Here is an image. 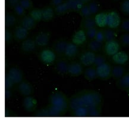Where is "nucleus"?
Returning a JSON list of instances; mask_svg holds the SVG:
<instances>
[{
  "label": "nucleus",
  "mask_w": 129,
  "mask_h": 121,
  "mask_svg": "<svg viewBox=\"0 0 129 121\" xmlns=\"http://www.w3.org/2000/svg\"><path fill=\"white\" fill-rule=\"evenodd\" d=\"M80 1H82L84 4H88L89 3H90L91 1H92V0H80Z\"/></svg>",
  "instance_id": "nucleus-49"
},
{
  "label": "nucleus",
  "mask_w": 129,
  "mask_h": 121,
  "mask_svg": "<svg viewBox=\"0 0 129 121\" xmlns=\"http://www.w3.org/2000/svg\"><path fill=\"white\" fill-rule=\"evenodd\" d=\"M23 106L26 112L31 113L36 110L38 106V102L32 95L24 97L23 101Z\"/></svg>",
  "instance_id": "nucleus-16"
},
{
  "label": "nucleus",
  "mask_w": 129,
  "mask_h": 121,
  "mask_svg": "<svg viewBox=\"0 0 129 121\" xmlns=\"http://www.w3.org/2000/svg\"><path fill=\"white\" fill-rule=\"evenodd\" d=\"M17 19L16 15L12 12L6 13L5 14V27L9 28L14 26L17 23Z\"/></svg>",
  "instance_id": "nucleus-28"
},
{
  "label": "nucleus",
  "mask_w": 129,
  "mask_h": 121,
  "mask_svg": "<svg viewBox=\"0 0 129 121\" xmlns=\"http://www.w3.org/2000/svg\"><path fill=\"white\" fill-rule=\"evenodd\" d=\"M20 5L22 6L26 10H30L34 8V3L32 0H20Z\"/></svg>",
  "instance_id": "nucleus-40"
},
{
  "label": "nucleus",
  "mask_w": 129,
  "mask_h": 121,
  "mask_svg": "<svg viewBox=\"0 0 129 121\" xmlns=\"http://www.w3.org/2000/svg\"><path fill=\"white\" fill-rule=\"evenodd\" d=\"M120 28L123 32L129 33V19H124L122 20L120 25Z\"/></svg>",
  "instance_id": "nucleus-43"
},
{
  "label": "nucleus",
  "mask_w": 129,
  "mask_h": 121,
  "mask_svg": "<svg viewBox=\"0 0 129 121\" xmlns=\"http://www.w3.org/2000/svg\"><path fill=\"white\" fill-rule=\"evenodd\" d=\"M38 57L43 64L49 66L55 63L57 56L52 49H45L39 52Z\"/></svg>",
  "instance_id": "nucleus-4"
},
{
  "label": "nucleus",
  "mask_w": 129,
  "mask_h": 121,
  "mask_svg": "<svg viewBox=\"0 0 129 121\" xmlns=\"http://www.w3.org/2000/svg\"><path fill=\"white\" fill-rule=\"evenodd\" d=\"M37 47L35 39L26 38L22 41L20 45L21 51L24 54H29L34 52Z\"/></svg>",
  "instance_id": "nucleus-15"
},
{
  "label": "nucleus",
  "mask_w": 129,
  "mask_h": 121,
  "mask_svg": "<svg viewBox=\"0 0 129 121\" xmlns=\"http://www.w3.org/2000/svg\"><path fill=\"white\" fill-rule=\"evenodd\" d=\"M29 15L37 23L42 20V9L39 8H33L29 11Z\"/></svg>",
  "instance_id": "nucleus-31"
},
{
  "label": "nucleus",
  "mask_w": 129,
  "mask_h": 121,
  "mask_svg": "<svg viewBox=\"0 0 129 121\" xmlns=\"http://www.w3.org/2000/svg\"><path fill=\"white\" fill-rule=\"evenodd\" d=\"M16 85L13 83L12 81L9 78L7 75H6L5 77V82H4V87L5 89H14Z\"/></svg>",
  "instance_id": "nucleus-42"
},
{
  "label": "nucleus",
  "mask_w": 129,
  "mask_h": 121,
  "mask_svg": "<svg viewBox=\"0 0 129 121\" xmlns=\"http://www.w3.org/2000/svg\"><path fill=\"white\" fill-rule=\"evenodd\" d=\"M64 2V0H49V4L54 8L62 4Z\"/></svg>",
  "instance_id": "nucleus-47"
},
{
  "label": "nucleus",
  "mask_w": 129,
  "mask_h": 121,
  "mask_svg": "<svg viewBox=\"0 0 129 121\" xmlns=\"http://www.w3.org/2000/svg\"><path fill=\"white\" fill-rule=\"evenodd\" d=\"M115 1H120V0H114Z\"/></svg>",
  "instance_id": "nucleus-51"
},
{
  "label": "nucleus",
  "mask_w": 129,
  "mask_h": 121,
  "mask_svg": "<svg viewBox=\"0 0 129 121\" xmlns=\"http://www.w3.org/2000/svg\"><path fill=\"white\" fill-rule=\"evenodd\" d=\"M7 76L16 85L24 80L23 72L18 66H13L9 69Z\"/></svg>",
  "instance_id": "nucleus-7"
},
{
  "label": "nucleus",
  "mask_w": 129,
  "mask_h": 121,
  "mask_svg": "<svg viewBox=\"0 0 129 121\" xmlns=\"http://www.w3.org/2000/svg\"><path fill=\"white\" fill-rule=\"evenodd\" d=\"M105 62H107V58L105 56L102 55V54H97V55H96L95 62H94V63L92 66L96 67Z\"/></svg>",
  "instance_id": "nucleus-35"
},
{
  "label": "nucleus",
  "mask_w": 129,
  "mask_h": 121,
  "mask_svg": "<svg viewBox=\"0 0 129 121\" xmlns=\"http://www.w3.org/2000/svg\"><path fill=\"white\" fill-rule=\"evenodd\" d=\"M13 90L14 89H5L4 91V98L5 100H8L10 99L13 95Z\"/></svg>",
  "instance_id": "nucleus-46"
},
{
  "label": "nucleus",
  "mask_w": 129,
  "mask_h": 121,
  "mask_svg": "<svg viewBox=\"0 0 129 121\" xmlns=\"http://www.w3.org/2000/svg\"><path fill=\"white\" fill-rule=\"evenodd\" d=\"M112 66L108 62L96 67L98 78L103 81L108 80L111 78Z\"/></svg>",
  "instance_id": "nucleus-6"
},
{
  "label": "nucleus",
  "mask_w": 129,
  "mask_h": 121,
  "mask_svg": "<svg viewBox=\"0 0 129 121\" xmlns=\"http://www.w3.org/2000/svg\"><path fill=\"white\" fill-rule=\"evenodd\" d=\"M96 26L94 16L83 18L80 23V29L84 30V31H86L87 29L96 27Z\"/></svg>",
  "instance_id": "nucleus-24"
},
{
  "label": "nucleus",
  "mask_w": 129,
  "mask_h": 121,
  "mask_svg": "<svg viewBox=\"0 0 129 121\" xmlns=\"http://www.w3.org/2000/svg\"><path fill=\"white\" fill-rule=\"evenodd\" d=\"M80 14V16H82L83 18L84 17H87L89 16H92L91 14V13L90 11V10L89 9V7L87 6V4H84L83 6L81 8L80 11L78 12Z\"/></svg>",
  "instance_id": "nucleus-36"
},
{
  "label": "nucleus",
  "mask_w": 129,
  "mask_h": 121,
  "mask_svg": "<svg viewBox=\"0 0 129 121\" xmlns=\"http://www.w3.org/2000/svg\"><path fill=\"white\" fill-rule=\"evenodd\" d=\"M50 38L51 33L49 32H40L35 36V41L37 46L44 47L48 44Z\"/></svg>",
  "instance_id": "nucleus-17"
},
{
  "label": "nucleus",
  "mask_w": 129,
  "mask_h": 121,
  "mask_svg": "<svg viewBox=\"0 0 129 121\" xmlns=\"http://www.w3.org/2000/svg\"><path fill=\"white\" fill-rule=\"evenodd\" d=\"M94 39H95V40H96L101 43H103L105 41V37H104L103 29H98Z\"/></svg>",
  "instance_id": "nucleus-44"
},
{
  "label": "nucleus",
  "mask_w": 129,
  "mask_h": 121,
  "mask_svg": "<svg viewBox=\"0 0 129 121\" xmlns=\"http://www.w3.org/2000/svg\"><path fill=\"white\" fill-rule=\"evenodd\" d=\"M13 10H14V14L19 17H22L26 15V10L20 4L15 7L13 9Z\"/></svg>",
  "instance_id": "nucleus-37"
},
{
  "label": "nucleus",
  "mask_w": 129,
  "mask_h": 121,
  "mask_svg": "<svg viewBox=\"0 0 129 121\" xmlns=\"http://www.w3.org/2000/svg\"><path fill=\"white\" fill-rule=\"evenodd\" d=\"M49 104L66 114L69 110V99L61 91H55L49 97Z\"/></svg>",
  "instance_id": "nucleus-2"
},
{
  "label": "nucleus",
  "mask_w": 129,
  "mask_h": 121,
  "mask_svg": "<svg viewBox=\"0 0 129 121\" xmlns=\"http://www.w3.org/2000/svg\"><path fill=\"white\" fill-rule=\"evenodd\" d=\"M103 47V43H101L95 39L90 40L87 44V49L94 53L100 51Z\"/></svg>",
  "instance_id": "nucleus-30"
},
{
  "label": "nucleus",
  "mask_w": 129,
  "mask_h": 121,
  "mask_svg": "<svg viewBox=\"0 0 129 121\" xmlns=\"http://www.w3.org/2000/svg\"><path fill=\"white\" fill-rule=\"evenodd\" d=\"M126 74V70L122 65H117L112 67L111 78L117 81Z\"/></svg>",
  "instance_id": "nucleus-25"
},
{
  "label": "nucleus",
  "mask_w": 129,
  "mask_h": 121,
  "mask_svg": "<svg viewBox=\"0 0 129 121\" xmlns=\"http://www.w3.org/2000/svg\"><path fill=\"white\" fill-rule=\"evenodd\" d=\"M120 9L123 14L129 16V0H123L121 3Z\"/></svg>",
  "instance_id": "nucleus-38"
},
{
  "label": "nucleus",
  "mask_w": 129,
  "mask_h": 121,
  "mask_svg": "<svg viewBox=\"0 0 129 121\" xmlns=\"http://www.w3.org/2000/svg\"><path fill=\"white\" fill-rule=\"evenodd\" d=\"M84 77L88 81H92L98 78L96 67L93 66L87 67L84 70Z\"/></svg>",
  "instance_id": "nucleus-26"
},
{
  "label": "nucleus",
  "mask_w": 129,
  "mask_h": 121,
  "mask_svg": "<svg viewBox=\"0 0 129 121\" xmlns=\"http://www.w3.org/2000/svg\"><path fill=\"white\" fill-rule=\"evenodd\" d=\"M103 32L105 37V42L115 39L117 35L114 29L108 28L103 29Z\"/></svg>",
  "instance_id": "nucleus-32"
},
{
  "label": "nucleus",
  "mask_w": 129,
  "mask_h": 121,
  "mask_svg": "<svg viewBox=\"0 0 129 121\" xmlns=\"http://www.w3.org/2000/svg\"><path fill=\"white\" fill-rule=\"evenodd\" d=\"M98 31V29L97 26L96 27L90 28V29H87L86 31H85L86 35L87 38L89 39L90 40H92V39H95Z\"/></svg>",
  "instance_id": "nucleus-39"
},
{
  "label": "nucleus",
  "mask_w": 129,
  "mask_h": 121,
  "mask_svg": "<svg viewBox=\"0 0 129 121\" xmlns=\"http://www.w3.org/2000/svg\"><path fill=\"white\" fill-rule=\"evenodd\" d=\"M68 41L64 38H59L54 41L52 48L58 57H64V53Z\"/></svg>",
  "instance_id": "nucleus-12"
},
{
  "label": "nucleus",
  "mask_w": 129,
  "mask_h": 121,
  "mask_svg": "<svg viewBox=\"0 0 129 121\" xmlns=\"http://www.w3.org/2000/svg\"><path fill=\"white\" fill-rule=\"evenodd\" d=\"M120 41L121 44L124 47L129 46V33L125 32L122 34L120 37Z\"/></svg>",
  "instance_id": "nucleus-41"
},
{
  "label": "nucleus",
  "mask_w": 129,
  "mask_h": 121,
  "mask_svg": "<svg viewBox=\"0 0 129 121\" xmlns=\"http://www.w3.org/2000/svg\"><path fill=\"white\" fill-rule=\"evenodd\" d=\"M87 36L85 31L82 29L78 30L72 36V42L77 45H82L86 42Z\"/></svg>",
  "instance_id": "nucleus-20"
},
{
  "label": "nucleus",
  "mask_w": 129,
  "mask_h": 121,
  "mask_svg": "<svg viewBox=\"0 0 129 121\" xmlns=\"http://www.w3.org/2000/svg\"><path fill=\"white\" fill-rule=\"evenodd\" d=\"M121 20L120 15L117 11H110L108 12V23L107 26L111 29H115L121 25Z\"/></svg>",
  "instance_id": "nucleus-13"
},
{
  "label": "nucleus",
  "mask_w": 129,
  "mask_h": 121,
  "mask_svg": "<svg viewBox=\"0 0 129 121\" xmlns=\"http://www.w3.org/2000/svg\"><path fill=\"white\" fill-rule=\"evenodd\" d=\"M128 56L125 51H118L111 56V60L114 64L118 65L125 64L128 60Z\"/></svg>",
  "instance_id": "nucleus-21"
},
{
  "label": "nucleus",
  "mask_w": 129,
  "mask_h": 121,
  "mask_svg": "<svg viewBox=\"0 0 129 121\" xmlns=\"http://www.w3.org/2000/svg\"><path fill=\"white\" fill-rule=\"evenodd\" d=\"M104 52L108 56H112L120 51V45L116 39L106 41L103 47Z\"/></svg>",
  "instance_id": "nucleus-9"
},
{
  "label": "nucleus",
  "mask_w": 129,
  "mask_h": 121,
  "mask_svg": "<svg viewBox=\"0 0 129 121\" xmlns=\"http://www.w3.org/2000/svg\"><path fill=\"white\" fill-rule=\"evenodd\" d=\"M36 25L37 22L34 19H33L29 14L22 17L19 20V25L23 26L28 31L35 29Z\"/></svg>",
  "instance_id": "nucleus-19"
},
{
  "label": "nucleus",
  "mask_w": 129,
  "mask_h": 121,
  "mask_svg": "<svg viewBox=\"0 0 129 121\" xmlns=\"http://www.w3.org/2000/svg\"><path fill=\"white\" fill-rule=\"evenodd\" d=\"M84 72L83 66L80 62L72 61L69 63L68 74L72 77H77Z\"/></svg>",
  "instance_id": "nucleus-11"
},
{
  "label": "nucleus",
  "mask_w": 129,
  "mask_h": 121,
  "mask_svg": "<svg viewBox=\"0 0 129 121\" xmlns=\"http://www.w3.org/2000/svg\"><path fill=\"white\" fill-rule=\"evenodd\" d=\"M69 1H72V0H69Z\"/></svg>",
  "instance_id": "nucleus-52"
},
{
  "label": "nucleus",
  "mask_w": 129,
  "mask_h": 121,
  "mask_svg": "<svg viewBox=\"0 0 129 121\" xmlns=\"http://www.w3.org/2000/svg\"><path fill=\"white\" fill-rule=\"evenodd\" d=\"M69 60L65 57H58L54 63V69L59 75L64 76L68 74Z\"/></svg>",
  "instance_id": "nucleus-5"
},
{
  "label": "nucleus",
  "mask_w": 129,
  "mask_h": 121,
  "mask_svg": "<svg viewBox=\"0 0 129 121\" xmlns=\"http://www.w3.org/2000/svg\"><path fill=\"white\" fill-rule=\"evenodd\" d=\"M95 21L97 26L104 28L107 26L108 23V12H101L97 13L94 16Z\"/></svg>",
  "instance_id": "nucleus-23"
},
{
  "label": "nucleus",
  "mask_w": 129,
  "mask_h": 121,
  "mask_svg": "<svg viewBox=\"0 0 129 121\" xmlns=\"http://www.w3.org/2000/svg\"><path fill=\"white\" fill-rule=\"evenodd\" d=\"M13 113L11 112V111L9 109H5V112H4V115L6 117H12L14 116V115H13Z\"/></svg>",
  "instance_id": "nucleus-48"
},
{
  "label": "nucleus",
  "mask_w": 129,
  "mask_h": 121,
  "mask_svg": "<svg viewBox=\"0 0 129 121\" xmlns=\"http://www.w3.org/2000/svg\"><path fill=\"white\" fill-rule=\"evenodd\" d=\"M126 91H127V93H128V94L129 95V89H127V90Z\"/></svg>",
  "instance_id": "nucleus-50"
},
{
  "label": "nucleus",
  "mask_w": 129,
  "mask_h": 121,
  "mask_svg": "<svg viewBox=\"0 0 129 121\" xmlns=\"http://www.w3.org/2000/svg\"><path fill=\"white\" fill-rule=\"evenodd\" d=\"M79 52L78 45L74 44L73 42H68L64 53V57L69 60H73L77 57Z\"/></svg>",
  "instance_id": "nucleus-14"
},
{
  "label": "nucleus",
  "mask_w": 129,
  "mask_h": 121,
  "mask_svg": "<svg viewBox=\"0 0 129 121\" xmlns=\"http://www.w3.org/2000/svg\"><path fill=\"white\" fill-rule=\"evenodd\" d=\"M7 6L10 9H13L17 5L20 4V0H7Z\"/></svg>",
  "instance_id": "nucleus-45"
},
{
  "label": "nucleus",
  "mask_w": 129,
  "mask_h": 121,
  "mask_svg": "<svg viewBox=\"0 0 129 121\" xmlns=\"http://www.w3.org/2000/svg\"><path fill=\"white\" fill-rule=\"evenodd\" d=\"M18 92L23 97L32 95L34 92L33 85L27 80H23L17 86Z\"/></svg>",
  "instance_id": "nucleus-10"
},
{
  "label": "nucleus",
  "mask_w": 129,
  "mask_h": 121,
  "mask_svg": "<svg viewBox=\"0 0 129 121\" xmlns=\"http://www.w3.org/2000/svg\"><path fill=\"white\" fill-rule=\"evenodd\" d=\"M64 116L65 114L61 111L50 104L39 109L34 113V116L36 117H62Z\"/></svg>",
  "instance_id": "nucleus-3"
},
{
  "label": "nucleus",
  "mask_w": 129,
  "mask_h": 121,
  "mask_svg": "<svg viewBox=\"0 0 129 121\" xmlns=\"http://www.w3.org/2000/svg\"><path fill=\"white\" fill-rule=\"evenodd\" d=\"M116 86L123 91L129 89V72L125 74L123 77L116 81Z\"/></svg>",
  "instance_id": "nucleus-27"
},
{
  "label": "nucleus",
  "mask_w": 129,
  "mask_h": 121,
  "mask_svg": "<svg viewBox=\"0 0 129 121\" xmlns=\"http://www.w3.org/2000/svg\"><path fill=\"white\" fill-rule=\"evenodd\" d=\"M14 39V35H13V32L10 30L6 28L4 32V40L5 44L6 45H10L13 41V39Z\"/></svg>",
  "instance_id": "nucleus-34"
},
{
  "label": "nucleus",
  "mask_w": 129,
  "mask_h": 121,
  "mask_svg": "<svg viewBox=\"0 0 129 121\" xmlns=\"http://www.w3.org/2000/svg\"><path fill=\"white\" fill-rule=\"evenodd\" d=\"M103 105L102 97L98 92L92 89H83L74 94L69 99V112L79 107L89 109Z\"/></svg>",
  "instance_id": "nucleus-1"
},
{
  "label": "nucleus",
  "mask_w": 129,
  "mask_h": 121,
  "mask_svg": "<svg viewBox=\"0 0 129 121\" xmlns=\"http://www.w3.org/2000/svg\"><path fill=\"white\" fill-rule=\"evenodd\" d=\"M71 116L76 117H89V109L85 107H79L70 112Z\"/></svg>",
  "instance_id": "nucleus-29"
},
{
  "label": "nucleus",
  "mask_w": 129,
  "mask_h": 121,
  "mask_svg": "<svg viewBox=\"0 0 129 121\" xmlns=\"http://www.w3.org/2000/svg\"><path fill=\"white\" fill-rule=\"evenodd\" d=\"M13 35L15 41H23L27 38L29 35V31L20 25L16 26L13 30Z\"/></svg>",
  "instance_id": "nucleus-18"
},
{
  "label": "nucleus",
  "mask_w": 129,
  "mask_h": 121,
  "mask_svg": "<svg viewBox=\"0 0 129 121\" xmlns=\"http://www.w3.org/2000/svg\"><path fill=\"white\" fill-rule=\"evenodd\" d=\"M96 55V54H95V53L89 50L84 51L79 56V62L85 67L92 66L95 62Z\"/></svg>",
  "instance_id": "nucleus-8"
},
{
  "label": "nucleus",
  "mask_w": 129,
  "mask_h": 121,
  "mask_svg": "<svg viewBox=\"0 0 129 121\" xmlns=\"http://www.w3.org/2000/svg\"><path fill=\"white\" fill-rule=\"evenodd\" d=\"M89 7V9L90 10L91 14L92 16H95L100 10V4L95 0H92L88 4H87Z\"/></svg>",
  "instance_id": "nucleus-33"
},
{
  "label": "nucleus",
  "mask_w": 129,
  "mask_h": 121,
  "mask_svg": "<svg viewBox=\"0 0 129 121\" xmlns=\"http://www.w3.org/2000/svg\"><path fill=\"white\" fill-rule=\"evenodd\" d=\"M42 20L44 21H49L54 19L55 13L54 8L51 6H45L42 9Z\"/></svg>",
  "instance_id": "nucleus-22"
}]
</instances>
